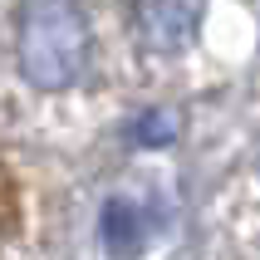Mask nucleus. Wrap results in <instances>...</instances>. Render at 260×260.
<instances>
[{
  "mask_svg": "<svg viewBox=\"0 0 260 260\" xmlns=\"http://www.w3.org/2000/svg\"><path fill=\"white\" fill-rule=\"evenodd\" d=\"M25 74L35 84H64L79 64V25L64 5H35L25 15Z\"/></svg>",
  "mask_w": 260,
  "mask_h": 260,
  "instance_id": "nucleus-1",
  "label": "nucleus"
}]
</instances>
